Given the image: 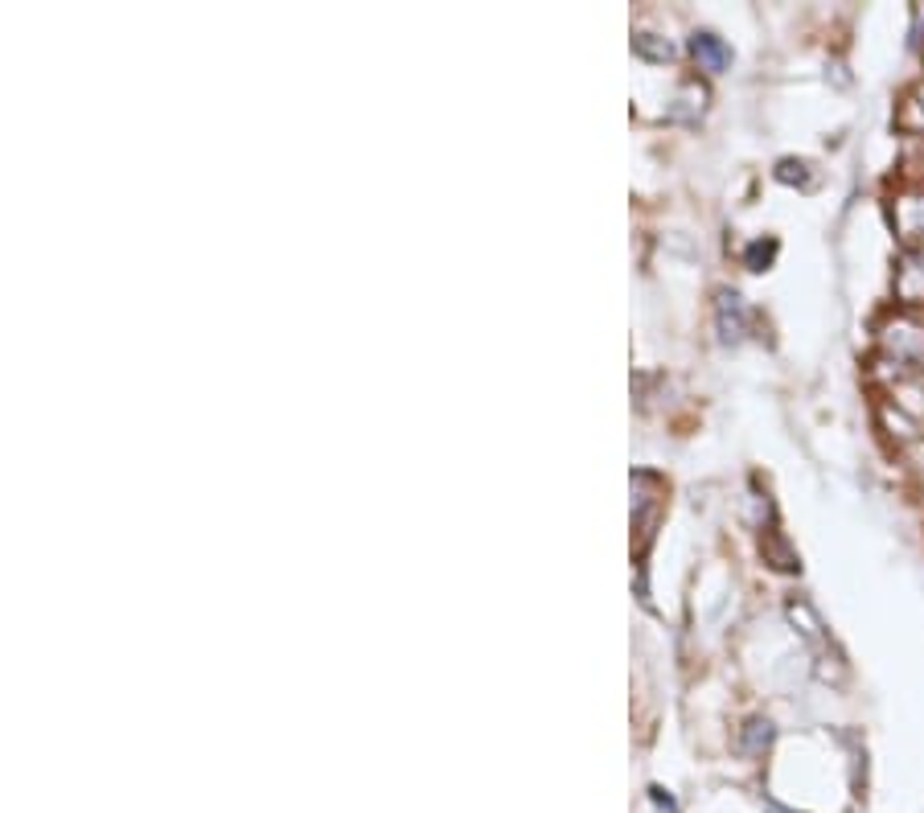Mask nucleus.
Segmentation results:
<instances>
[{
    "mask_svg": "<svg viewBox=\"0 0 924 813\" xmlns=\"http://www.w3.org/2000/svg\"><path fill=\"white\" fill-rule=\"evenodd\" d=\"M691 54L699 58V62H703L707 70H727V67H732V50H727V46H723L715 33H694V38H691Z\"/></svg>",
    "mask_w": 924,
    "mask_h": 813,
    "instance_id": "nucleus-1",
    "label": "nucleus"
},
{
    "mask_svg": "<svg viewBox=\"0 0 924 813\" xmlns=\"http://www.w3.org/2000/svg\"><path fill=\"white\" fill-rule=\"evenodd\" d=\"M720 329H723V341L744 338L747 312H744V300L735 297V292H720Z\"/></svg>",
    "mask_w": 924,
    "mask_h": 813,
    "instance_id": "nucleus-2",
    "label": "nucleus"
},
{
    "mask_svg": "<svg viewBox=\"0 0 924 813\" xmlns=\"http://www.w3.org/2000/svg\"><path fill=\"white\" fill-rule=\"evenodd\" d=\"M773 744V723L769 719H747L744 732H740V752L744 756H761Z\"/></svg>",
    "mask_w": 924,
    "mask_h": 813,
    "instance_id": "nucleus-3",
    "label": "nucleus"
},
{
    "mask_svg": "<svg viewBox=\"0 0 924 813\" xmlns=\"http://www.w3.org/2000/svg\"><path fill=\"white\" fill-rule=\"evenodd\" d=\"M744 259H747V268H752V271H764L776 259V239H769V243H764V239H761V243H752L744 251Z\"/></svg>",
    "mask_w": 924,
    "mask_h": 813,
    "instance_id": "nucleus-4",
    "label": "nucleus"
},
{
    "mask_svg": "<svg viewBox=\"0 0 924 813\" xmlns=\"http://www.w3.org/2000/svg\"><path fill=\"white\" fill-rule=\"evenodd\" d=\"M637 50L641 54H650V58H670V46H653L650 33H641L637 38Z\"/></svg>",
    "mask_w": 924,
    "mask_h": 813,
    "instance_id": "nucleus-5",
    "label": "nucleus"
},
{
    "mask_svg": "<svg viewBox=\"0 0 924 813\" xmlns=\"http://www.w3.org/2000/svg\"><path fill=\"white\" fill-rule=\"evenodd\" d=\"M653 801H657V805H662L666 813H679V810H674V801L666 797V789H653Z\"/></svg>",
    "mask_w": 924,
    "mask_h": 813,
    "instance_id": "nucleus-6",
    "label": "nucleus"
},
{
    "mask_svg": "<svg viewBox=\"0 0 924 813\" xmlns=\"http://www.w3.org/2000/svg\"><path fill=\"white\" fill-rule=\"evenodd\" d=\"M769 805V813H793V810H785V805H776V801H764Z\"/></svg>",
    "mask_w": 924,
    "mask_h": 813,
    "instance_id": "nucleus-7",
    "label": "nucleus"
}]
</instances>
